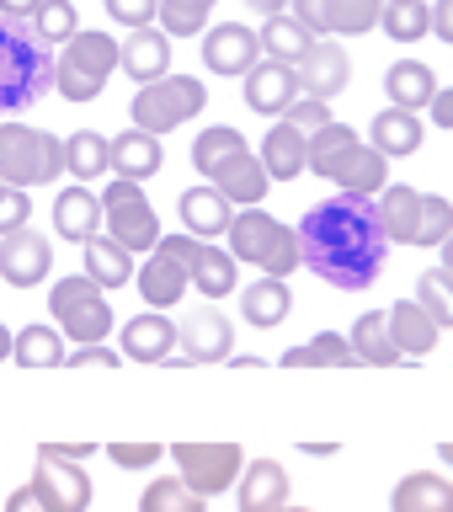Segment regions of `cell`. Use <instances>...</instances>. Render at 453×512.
Returning a JSON list of instances; mask_svg holds the SVG:
<instances>
[{
    "label": "cell",
    "instance_id": "43",
    "mask_svg": "<svg viewBox=\"0 0 453 512\" xmlns=\"http://www.w3.org/2000/svg\"><path fill=\"white\" fill-rule=\"evenodd\" d=\"M416 304H422L443 331H453V272L448 267H427L422 278H416Z\"/></svg>",
    "mask_w": 453,
    "mask_h": 512
},
{
    "label": "cell",
    "instance_id": "49",
    "mask_svg": "<svg viewBox=\"0 0 453 512\" xmlns=\"http://www.w3.org/2000/svg\"><path fill=\"white\" fill-rule=\"evenodd\" d=\"M283 123H294L299 134H320V128H331V102H315V96H299L294 107H288V118Z\"/></svg>",
    "mask_w": 453,
    "mask_h": 512
},
{
    "label": "cell",
    "instance_id": "50",
    "mask_svg": "<svg viewBox=\"0 0 453 512\" xmlns=\"http://www.w3.org/2000/svg\"><path fill=\"white\" fill-rule=\"evenodd\" d=\"M27 214H32V208H27V192L0 182V240L16 235V230H27Z\"/></svg>",
    "mask_w": 453,
    "mask_h": 512
},
{
    "label": "cell",
    "instance_id": "5",
    "mask_svg": "<svg viewBox=\"0 0 453 512\" xmlns=\"http://www.w3.org/2000/svg\"><path fill=\"white\" fill-rule=\"evenodd\" d=\"M48 315H54L59 336H70L80 347H102L107 331H112V304H107V288L91 283L86 272L75 278H59L48 288Z\"/></svg>",
    "mask_w": 453,
    "mask_h": 512
},
{
    "label": "cell",
    "instance_id": "21",
    "mask_svg": "<svg viewBox=\"0 0 453 512\" xmlns=\"http://www.w3.org/2000/svg\"><path fill=\"white\" fill-rule=\"evenodd\" d=\"M102 198H96L91 187H64L54 198V230L64 240H75V246H91L96 235H102Z\"/></svg>",
    "mask_w": 453,
    "mask_h": 512
},
{
    "label": "cell",
    "instance_id": "51",
    "mask_svg": "<svg viewBox=\"0 0 453 512\" xmlns=\"http://www.w3.org/2000/svg\"><path fill=\"white\" fill-rule=\"evenodd\" d=\"M107 454H112L118 470H150L166 448H160V443H107Z\"/></svg>",
    "mask_w": 453,
    "mask_h": 512
},
{
    "label": "cell",
    "instance_id": "13",
    "mask_svg": "<svg viewBox=\"0 0 453 512\" xmlns=\"http://www.w3.org/2000/svg\"><path fill=\"white\" fill-rule=\"evenodd\" d=\"M240 91H246V107L262 112V118H288V107L304 96L299 70H294V64H278V59H262V64H256Z\"/></svg>",
    "mask_w": 453,
    "mask_h": 512
},
{
    "label": "cell",
    "instance_id": "33",
    "mask_svg": "<svg viewBox=\"0 0 453 512\" xmlns=\"http://www.w3.org/2000/svg\"><path fill=\"white\" fill-rule=\"evenodd\" d=\"M347 342H352V352H358V363H368V368H395L400 363V347L390 336V310H363L358 320H352Z\"/></svg>",
    "mask_w": 453,
    "mask_h": 512
},
{
    "label": "cell",
    "instance_id": "59",
    "mask_svg": "<svg viewBox=\"0 0 453 512\" xmlns=\"http://www.w3.org/2000/svg\"><path fill=\"white\" fill-rule=\"evenodd\" d=\"M438 251H443V262H438V267H448V272H453V235L443 240V246H438Z\"/></svg>",
    "mask_w": 453,
    "mask_h": 512
},
{
    "label": "cell",
    "instance_id": "22",
    "mask_svg": "<svg viewBox=\"0 0 453 512\" xmlns=\"http://www.w3.org/2000/svg\"><path fill=\"white\" fill-rule=\"evenodd\" d=\"M422 139H427V123H422V112H406V107H384L374 123H368V144L384 155V160H395V155H416L422 150Z\"/></svg>",
    "mask_w": 453,
    "mask_h": 512
},
{
    "label": "cell",
    "instance_id": "15",
    "mask_svg": "<svg viewBox=\"0 0 453 512\" xmlns=\"http://www.w3.org/2000/svg\"><path fill=\"white\" fill-rule=\"evenodd\" d=\"M182 347V331L166 310H144L134 320H123V358L128 363H171Z\"/></svg>",
    "mask_w": 453,
    "mask_h": 512
},
{
    "label": "cell",
    "instance_id": "11",
    "mask_svg": "<svg viewBox=\"0 0 453 512\" xmlns=\"http://www.w3.org/2000/svg\"><path fill=\"white\" fill-rule=\"evenodd\" d=\"M176 331H182V358L187 363H230L235 358V326H230V315H224L219 304L187 310L182 320H176Z\"/></svg>",
    "mask_w": 453,
    "mask_h": 512
},
{
    "label": "cell",
    "instance_id": "16",
    "mask_svg": "<svg viewBox=\"0 0 453 512\" xmlns=\"http://www.w3.org/2000/svg\"><path fill=\"white\" fill-rule=\"evenodd\" d=\"M48 267H54V251H48V240L32 230H16L0 240V278H6L11 288H32L48 278Z\"/></svg>",
    "mask_w": 453,
    "mask_h": 512
},
{
    "label": "cell",
    "instance_id": "40",
    "mask_svg": "<svg viewBox=\"0 0 453 512\" xmlns=\"http://www.w3.org/2000/svg\"><path fill=\"white\" fill-rule=\"evenodd\" d=\"M139 512H208V502L187 486L182 475H160V480H150V486H144Z\"/></svg>",
    "mask_w": 453,
    "mask_h": 512
},
{
    "label": "cell",
    "instance_id": "9",
    "mask_svg": "<svg viewBox=\"0 0 453 512\" xmlns=\"http://www.w3.org/2000/svg\"><path fill=\"white\" fill-rule=\"evenodd\" d=\"M155 251H166L171 262H182V272L198 283L203 299L235 294V256H230V251L208 246V240H198V235H160Z\"/></svg>",
    "mask_w": 453,
    "mask_h": 512
},
{
    "label": "cell",
    "instance_id": "18",
    "mask_svg": "<svg viewBox=\"0 0 453 512\" xmlns=\"http://www.w3.org/2000/svg\"><path fill=\"white\" fill-rule=\"evenodd\" d=\"M208 182H214L224 198H230L235 208H262L267 198V187H272V176L262 166V155H251V150H235L230 160H219L214 171H208Z\"/></svg>",
    "mask_w": 453,
    "mask_h": 512
},
{
    "label": "cell",
    "instance_id": "34",
    "mask_svg": "<svg viewBox=\"0 0 453 512\" xmlns=\"http://www.w3.org/2000/svg\"><path fill=\"white\" fill-rule=\"evenodd\" d=\"M315 43H320V38L299 22L294 11H288V16H267V22H262V54L278 59V64H294V70H299L304 54H310Z\"/></svg>",
    "mask_w": 453,
    "mask_h": 512
},
{
    "label": "cell",
    "instance_id": "19",
    "mask_svg": "<svg viewBox=\"0 0 453 512\" xmlns=\"http://www.w3.org/2000/svg\"><path fill=\"white\" fill-rule=\"evenodd\" d=\"M176 214H182L187 235L214 240V235H230V224H235V203L224 198V192H219L214 182H198V187H187V192H182Z\"/></svg>",
    "mask_w": 453,
    "mask_h": 512
},
{
    "label": "cell",
    "instance_id": "17",
    "mask_svg": "<svg viewBox=\"0 0 453 512\" xmlns=\"http://www.w3.org/2000/svg\"><path fill=\"white\" fill-rule=\"evenodd\" d=\"M347 80H352V59H347V48L331 43V38H320L299 64V86H304V96H315V102H336V96L347 91Z\"/></svg>",
    "mask_w": 453,
    "mask_h": 512
},
{
    "label": "cell",
    "instance_id": "6",
    "mask_svg": "<svg viewBox=\"0 0 453 512\" xmlns=\"http://www.w3.org/2000/svg\"><path fill=\"white\" fill-rule=\"evenodd\" d=\"M208 107V86L198 75H160L150 80V86L134 91V107H128V118H134V128H144V134H171V128L192 123L198 112Z\"/></svg>",
    "mask_w": 453,
    "mask_h": 512
},
{
    "label": "cell",
    "instance_id": "57",
    "mask_svg": "<svg viewBox=\"0 0 453 512\" xmlns=\"http://www.w3.org/2000/svg\"><path fill=\"white\" fill-rule=\"evenodd\" d=\"M48 6V0H0V16H16V22H32Z\"/></svg>",
    "mask_w": 453,
    "mask_h": 512
},
{
    "label": "cell",
    "instance_id": "62",
    "mask_svg": "<svg viewBox=\"0 0 453 512\" xmlns=\"http://www.w3.org/2000/svg\"><path fill=\"white\" fill-rule=\"evenodd\" d=\"M384 6H395V0H384Z\"/></svg>",
    "mask_w": 453,
    "mask_h": 512
},
{
    "label": "cell",
    "instance_id": "45",
    "mask_svg": "<svg viewBox=\"0 0 453 512\" xmlns=\"http://www.w3.org/2000/svg\"><path fill=\"white\" fill-rule=\"evenodd\" d=\"M453 235V203L438 198V192H422V219H416V246L438 251L443 240Z\"/></svg>",
    "mask_w": 453,
    "mask_h": 512
},
{
    "label": "cell",
    "instance_id": "53",
    "mask_svg": "<svg viewBox=\"0 0 453 512\" xmlns=\"http://www.w3.org/2000/svg\"><path fill=\"white\" fill-rule=\"evenodd\" d=\"M118 358H123V352H112V347H75L64 363H70V368H118Z\"/></svg>",
    "mask_w": 453,
    "mask_h": 512
},
{
    "label": "cell",
    "instance_id": "37",
    "mask_svg": "<svg viewBox=\"0 0 453 512\" xmlns=\"http://www.w3.org/2000/svg\"><path fill=\"white\" fill-rule=\"evenodd\" d=\"M352 363H358V352H352V342L336 331H320L310 342L283 352V368H352Z\"/></svg>",
    "mask_w": 453,
    "mask_h": 512
},
{
    "label": "cell",
    "instance_id": "46",
    "mask_svg": "<svg viewBox=\"0 0 453 512\" xmlns=\"http://www.w3.org/2000/svg\"><path fill=\"white\" fill-rule=\"evenodd\" d=\"M32 32H38V43H70L75 32H80L75 0H48V6L32 16Z\"/></svg>",
    "mask_w": 453,
    "mask_h": 512
},
{
    "label": "cell",
    "instance_id": "35",
    "mask_svg": "<svg viewBox=\"0 0 453 512\" xmlns=\"http://www.w3.org/2000/svg\"><path fill=\"white\" fill-rule=\"evenodd\" d=\"M379 219H384V235L390 246H416V219H422V192L416 187H384L379 192Z\"/></svg>",
    "mask_w": 453,
    "mask_h": 512
},
{
    "label": "cell",
    "instance_id": "20",
    "mask_svg": "<svg viewBox=\"0 0 453 512\" xmlns=\"http://www.w3.org/2000/svg\"><path fill=\"white\" fill-rule=\"evenodd\" d=\"M32 486L43 491V502L54 512H86L91 507V475L80 464H54V459H38L32 470Z\"/></svg>",
    "mask_w": 453,
    "mask_h": 512
},
{
    "label": "cell",
    "instance_id": "52",
    "mask_svg": "<svg viewBox=\"0 0 453 512\" xmlns=\"http://www.w3.org/2000/svg\"><path fill=\"white\" fill-rule=\"evenodd\" d=\"M96 454V443H38V459H54V464H86Z\"/></svg>",
    "mask_w": 453,
    "mask_h": 512
},
{
    "label": "cell",
    "instance_id": "42",
    "mask_svg": "<svg viewBox=\"0 0 453 512\" xmlns=\"http://www.w3.org/2000/svg\"><path fill=\"white\" fill-rule=\"evenodd\" d=\"M219 0H160V32L166 38H198Z\"/></svg>",
    "mask_w": 453,
    "mask_h": 512
},
{
    "label": "cell",
    "instance_id": "25",
    "mask_svg": "<svg viewBox=\"0 0 453 512\" xmlns=\"http://www.w3.org/2000/svg\"><path fill=\"white\" fill-rule=\"evenodd\" d=\"M118 64L139 80V86H150V80L171 75V38H166L160 27H139V32H128Z\"/></svg>",
    "mask_w": 453,
    "mask_h": 512
},
{
    "label": "cell",
    "instance_id": "47",
    "mask_svg": "<svg viewBox=\"0 0 453 512\" xmlns=\"http://www.w3.org/2000/svg\"><path fill=\"white\" fill-rule=\"evenodd\" d=\"M352 144H358V128L352 123H331V128H320V134H310V171L320 176L326 160H336L342 150H352Z\"/></svg>",
    "mask_w": 453,
    "mask_h": 512
},
{
    "label": "cell",
    "instance_id": "56",
    "mask_svg": "<svg viewBox=\"0 0 453 512\" xmlns=\"http://www.w3.org/2000/svg\"><path fill=\"white\" fill-rule=\"evenodd\" d=\"M427 112H432V128H453V86H438Z\"/></svg>",
    "mask_w": 453,
    "mask_h": 512
},
{
    "label": "cell",
    "instance_id": "3",
    "mask_svg": "<svg viewBox=\"0 0 453 512\" xmlns=\"http://www.w3.org/2000/svg\"><path fill=\"white\" fill-rule=\"evenodd\" d=\"M64 176V139L48 128L6 123L0 128V182L6 187H48Z\"/></svg>",
    "mask_w": 453,
    "mask_h": 512
},
{
    "label": "cell",
    "instance_id": "61",
    "mask_svg": "<svg viewBox=\"0 0 453 512\" xmlns=\"http://www.w3.org/2000/svg\"><path fill=\"white\" fill-rule=\"evenodd\" d=\"M283 512H310V507H283Z\"/></svg>",
    "mask_w": 453,
    "mask_h": 512
},
{
    "label": "cell",
    "instance_id": "48",
    "mask_svg": "<svg viewBox=\"0 0 453 512\" xmlns=\"http://www.w3.org/2000/svg\"><path fill=\"white\" fill-rule=\"evenodd\" d=\"M112 22H123L128 32H139V27H155V16H160V0H102Z\"/></svg>",
    "mask_w": 453,
    "mask_h": 512
},
{
    "label": "cell",
    "instance_id": "32",
    "mask_svg": "<svg viewBox=\"0 0 453 512\" xmlns=\"http://www.w3.org/2000/svg\"><path fill=\"white\" fill-rule=\"evenodd\" d=\"M384 91H390V107L427 112L432 96H438V75H432V64H422V59H395L390 70H384Z\"/></svg>",
    "mask_w": 453,
    "mask_h": 512
},
{
    "label": "cell",
    "instance_id": "27",
    "mask_svg": "<svg viewBox=\"0 0 453 512\" xmlns=\"http://www.w3.org/2000/svg\"><path fill=\"white\" fill-rule=\"evenodd\" d=\"M262 166L272 182H294V176L310 171V134H299L294 123H278V128H267V139H262Z\"/></svg>",
    "mask_w": 453,
    "mask_h": 512
},
{
    "label": "cell",
    "instance_id": "4",
    "mask_svg": "<svg viewBox=\"0 0 453 512\" xmlns=\"http://www.w3.org/2000/svg\"><path fill=\"white\" fill-rule=\"evenodd\" d=\"M230 256L240 262L262 267L267 278H288L294 267H304L299 256V230H288L267 214V208H240L235 224H230Z\"/></svg>",
    "mask_w": 453,
    "mask_h": 512
},
{
    "label": "cell",
    "instance_id": "58",
    "mask_svg": "<svg viewBox=\"0 0 453 512\" xmlns=\"http://www.w3.org/2000/svg\"><path fill=\"white\" fill-rule=\"evenodd\" d=\"M11 347H16V336H11L6 326H0V363H6V358H11Z\"/></svg>",
    "mask_w": 453,
    "mask_h": 512
},
{
    "label": "cell",
    "instance_id": "24",
    "mask_svg": "<svg viewBox=\"0 0 453 512\" xmlns=\"http://www.w3.org/2000/svg\"><path fill=\"white\" fill-rule=\"evenodd\" d=\"M390 512H453V480L438 470H411L395 480Z\"/></svg>",
    "mask_w": 453,
    "mask_h": 512
},
{
    "label": "cell",
    "instance_id": "14",
    "mask_svg": "<svg viewBox=\"0 0 453 512\" xmlns=\"http://www.w3.org/2000/svg\"><path fill=\"white\" fill-rule=\"evenodd\" d=\"M320 176H331L342 192H352V198H379L384 187H390V160H384L374 144H352V150H342L336 160H326V171Z\"/></svg>",
    "mask_w": 453,
    "mask_h": 512
},
{
    "label": "cell",
    "instance_id": "39",
    "mask_svg": "<svg viewBox=\"0 0 453 512\" xmlns=\"http://www.w3.org/2000/svg\"><path fill=\"white\" fill-rule=\"evenodd\" d=\"M11 358L22 363V368H59L64 358H70V352H64L59 326H22V331H16Z\"/></svg>",
    "mask_w": 453,
    "mask_h": 512
},
{
    "label": "cell",
    "instance_id": "30",
    "mask_svg": "<svg viewBox=\"0 0 453 512\" xmlns=\"http://www.w3.org/2000/svg\"><path fill=\"white\" fill-rule=\"evenodd\" d=\"M390 336H395L400 358H427V352L438 347L443 326H438V320H432L416 299H395V304H390Z\"/></svg>",
    "mask_w": 453,
    "mask_h": 512
},
{
    "label": "cell",
    "instance_id": "7",
    "mask_svg": "<svg viewBox=\"0 0 453 512\" xmlns=\"http://www.w3.org/2000/svg\"><path fill=\"white\" fill-rule=\"evenodd\" d=\"M171 464H176V475L208 502V496L230 491L240 480L246 454H240V443H171Z\"/></svg>",
    "mask_w": 453,
    "mask_h": 512
},
{
    "label": "cell",
    "instance_id": "36",
    "mask_svg": "<svg viewBox=\"0 0 453 512\" xmlns=\"http://www.w3.org/2000/svg\"><path fill=\"white\" fill-rule=\"evenodd\" d=\"M64 171L91 182V176H112V139H102L96 128H75L64 139Z\"/></svg>",
    "mask_w": 453,
    "mask_h": 512
},
{
    "label": "cell",
    "instance_id": "55",
    "mask_svg": "<svg viewBox=\"0 0 453 512\" xmlns=\"http://www.w3.org/2000/svg\"><path fill=\"white\" fill-rule=\"evenodd\" d=\"M432 38L453 48V0H432Z\"/></svg>",
    "mask_w": 453,
    "mask_h": 512
},
{
    "label": "cell",
    "instance_id": "41",
    "mask_svg": "<svg viewBox=\"0 0 453 512\" xmlns=\"http://www.w3.org/2000/svg\"><path fill=\"white\" fill-rule=\"evenodd\" d=\"M384 32H390L395 43H422L432 32V0H395V6H384Z\"/></svg>",
    "mask_w": 453,
    "mask_h": 512
},
{
    "label": "cell",
    "instance_id": "26",
    "mask_svg": "<svg viewBox=\"0 0 453 512\" xmlns=\"http://www.w3.org/2000/svg\"><path fill=\"white\" fill-rule=\"evenodd\" d=\"M160 166H166V150H160L155 134L123 128V134L112 139V176H123V182H150Z\"/></svg>",
    "mask_w": 453,
    "mask_h": 512
},
{
    "label": "cell",
    "instance_id": "44",
    "mask_svg": "<svg viewBox=\"0 0 453 512\" xmlns=\"http://www.w3.org/2000/svg\"><path fill=\"white\" fill-rule=\"evenodd\" d=\"M235 150H246V139H240V128H230V123H219V128H203L198 134V144H192V166H198L203 176L219 166V160H230Z\"/></svg>",
    "mask_w": 453,
    "mask_h": 512
},
{
    "label": "cell",
    "instance_id": "10",
    "mask_svg": "<svg viewBox=\"0 0 453 512\" xmlns=\"http://www.w3.org/2000/svg\"><path fill=\"white\" fill-rule=\"evenodd\" d=\"M294 16L315 38H363L384 22V0H294Z\"/></svg>",
    "mask_w": 453,
    "mask_h": 512
},
{
    "label": "cell",
    "instance_id": "38",
    "mask_svg": "<svg viewBox=\"0 0 453 512\" xmlns=\"http://www.w3.org/2000/svg\"><path fill=\"white\" fill-rule=\"evenodd\" d=\"M86 278L102 283V288H123L128 278H134V251L118 246L112 235H96L86 246Z\"/></svg>",
    "mask_w": 453,
    "mask_h": 512
},
{
    "label": "cell",
    "instance_id": "54",
    "mask_svg": "<svg viewBox=\"0 0 453 512\" xmlns=\"http://www.w3.org/2000/svg\"><path fill=\"white\" fill-rule=\"evenodd\" d=\"M6 512H54V507H48V502H43V491L27 480V486H16V491L6 496Z\"/></svg>",
    "mask_w": 453,
    "mask_h": 512
},
{
    "label": "cell",
    "instance_id": "23",
    "mask_svg": "<svg viewBox=\"0 0 453 512\" xmlns=\"http://www.w3.org/2000/svg\"><path fill=\"white\" fill-rule=\"evenodd\" d=\"M288 507V470L278 459H251L240 470V512H283Z\"/></svg>",
    "mask_w": 453,
    "mask_h": 512
},
{
    "label": "cell",
    "instance_id": "1",
    "mask_svg": "<svg viewBox=\"0 0 453 512\" xmlns=\"http://www.w3.org/2000/svg\"><path fill=\"white\" fill-rule=\"evenodd\" d=\"M299 256L320 283L342 288V294H363L379 283L384 262H390V235L379 219V198H336L315 203L299 219Z\"/></svg>",
    "mask_w": 453,
    "mask_h": 512
},
{
    "label": "cell",
    "instance_id": "12",
    "mask_svg": "<svg viewBox=\"0 0 453 512\" xmlns=\"http://www.w3.org/2000/svg\"><path fill=\"white\" fill-rule=\"evenodd\" d=\"M203 48V64L208 75H240L246 80L256 64H262V32L240 27V22H224V27H208V38L198 43Z\"/></svg>",
    "mask_w": 453,
    "mask_h": 512
},
{
    "label": "cell",
    "instance_id": "63",
    "mask_svg": "<svg viewBox=\"0 0 453 512\" xmlns=\"http://www.w3.org/2000/svg\"><path fill=\"white\" fill-rule=\"evenodd\" d=\"M246 6H256V0H246Z\"/></svg>",
    "mask_w": 453,
    "mask_h": 512
},
{
    "label": "cell",
    "instance_id": "2",
    "mask_svg": "<svg viewBox=\"0 0 453 512\" xmlns=\"http://www.w3.org/2000/svg\"><path fill=\"white\" fill-rule=\"evenodd\" d=\"M59 59H48V43H38L32 22L0 16V112H22L54 86Z\"/></svg>",
    "mask_w": 453,
    "mask_h": 512
},
{
    "label": "cell",
    "instance_id": "28",
    "mask_svg": "<svg viewBox=\"0 0 453 512\" xmlns=\"http://www.w3.org/2000/svg\"><path fill=\"white\" fill-rule=\"evenodd\" d=\"M134 283H139V299H150V310H171V304H182L187 288H192L182 262H171L166 251L144 256V267L134 272Z\"/></svg>",
    "mask_w": 453,
    "mask_h": 512
},
{
    "label": "cell",
    "instance_id": "31",
    "mask_svg": "<svg viewBox=\"0 0 453 512\" xmlns=\"http://www.w3.org/2000/svg\"><path fill=\"white\" fill-rule=\"evenodd\" d=\"M118 54H123V43H112L107 32L80 27L75 38L64 43L59 64H70L75 75H86V80H96V86H107V75H112V64H118Z\"/></svg>",
    "mask_w": 453,
    "mask_h": 512
},
{
    "label": "cell",
    "instance_id": "8",
    "mask_svg": "<svg viewBox=\"0 0 453 512\" xmlns=\"http://www.w3.org/2000/svg\"><path fill=\"white\" fill-rule=\"evenodd\" d=\"M102 214L112 224V240L128 251H155L160 246V219H155V208L150 198H144V187L139 182H123V176H112L107 192H102Z\"/></svg>",
    "mask_w": 453,
    "mask_h": 512
},
{
    "label": "cell",
    "instance_id": "29",
    "mask_svg": "<svg viewBox=\"0 0 453 512\" xmlns=\"http://www.w3.org/2000/svg\"><path fill=\"white\" fill-rule=\"evenodd\" d=\"M294 315V294H288V278H256L251 288H240V320L256 331H272Z\"/></svg>",
    "mask_w": 453,
    "mask_h": 512
},
{
    "label": "cell",
    "instance_id": "60",
    "mask_svg": "<svg viewBox=\"0 0 453 512\" xmlns=\"http://www.w3.org/2000/svg\"><path fill=\"white\" fill-rule=\"evenodd\" d=\"M438 459H443L448 470H453V443H438Z\"/></svg>",
    "mask_w": 453,
    "mask_h": 512
}]
</instances>
